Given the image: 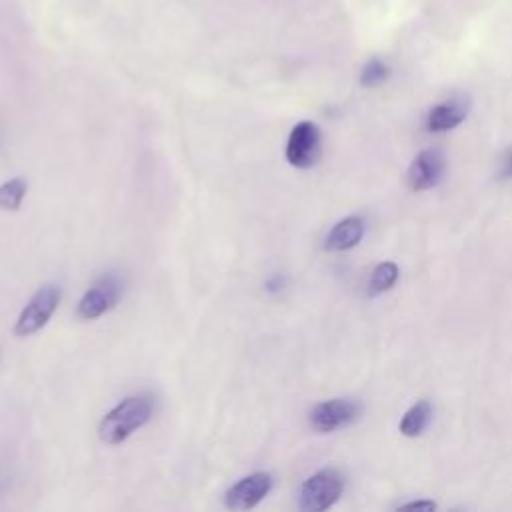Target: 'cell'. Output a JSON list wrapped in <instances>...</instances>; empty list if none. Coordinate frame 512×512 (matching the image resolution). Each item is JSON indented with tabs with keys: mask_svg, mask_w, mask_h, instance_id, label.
Returning <instances> with one entry per match:
<instances>
[{
	"mask_svg": "<svg viewBox=\"0 0 512 512\" xmlns=\"http://www.w3.org/2000/svg\"><path fill=\"white\" fill-rule=\"evenodd\" d=\"M154 410L150 394H132L118 402L98 424V436L106 444H120L142 428Z\"/></svg>",
	"mask_w": 512,
	"mask_h": 512,
	"instance_id": "obj_1",
	"label": "cell"
},
{
	"mask_svg": "<svg viewBox=\"0 0 512 512\" xmlns=\"http://www.w3.org/2000/svg\"><path fill=\"white\" fill-rule=\"evenodd\" d=\"M344 490L342 474L334 468H322L314 472L300 488L298 504L308 512H322L336 504Z\"/></svg>",
	"mask_w": 512,
	"mask_h": 512,
	"instance_id": "obj_2",
	"label": "cell"
},
{
	"mask_svg": "<svg viewBox=\"0 0 512 512\" xmlns=\"http://www.w3.org/2000/svg\"><path fill=\"white\" fill-rule=\"evenodd\" d=\"M62 290L56 284H46L34 292V296L28 300V304L22 308L16 324H14V334L24 338L32 336L38 330H42L52 314L56 312L60 304Z\"/></svg>",
	"mask_w": 512,
	"mask_h": 512,
	"instance_id": "obj_3",
	"label": "cell"
},
{
	"mask_svg": "<svg viewBox=\"0 0 512 512\" xmlns=\"http://www.w3.org/2000/svg\"><path fill=\"white\" fill-rule=\"evenodd\" d=\"M322 152V134L320 128L310 122L302 120L298 122L286 142V160L296 168H312Z\"/></svg>",
	"mask_w": 512,
	"mask_h": 512,
	"instance_id": "obj_4",
	"label": "cell"
},
{
	"mask_svg": "<svg viewBox=\"0 0 512 512\" xmlns=\"http://www.w3.org/2000/svg\"><path fill=\"white\" fill-rule=\"evenodd\" d=\"M122 296V288L116 276L106 274L102 278H98L78 300L76 306V314L82 320H94L100 318L102 314H106L108 310H112L116 306V302Z\"/></svg>",
	"mask_w": 512,
	"mask_h": 512,
	"instance_id": "obj_5",
	"label": "cell"
},
{
	"mask_svg": "<svg viewBox=\"0 0 512 512\" xmlns=\"http://www.w3.org/2000/svg\"><path fill=\"white\" fill-rule=\"evenodd\" d=\"M358 416H360V406L356 402L346 398H332L316 404L310 410L308 420L316 432L328 434L356 422Z\"/></svg>",
	"mask_w": 512,
	"mask_h": 512,
	"instance_id": "obj_6",
	"label": "cell"
},
{
	"mask_svg": "<svg viewBox=\"0 0 512 512\" xmlns=\"http://www.w3.org/2000/svg\"><path fill=\"white\" fill-rule=\"evenodd\" d=\"M272 476L268 472H252L238 480L224 494V506L228 510H250L258 506L272 490Z\"/></svg>",
	"mask_w": 512,
	"mask_h": 512,
	"instance_id": "obj_7",
	"label": "cell"
},
{
	"mask_svg": "<svg viewBox=\"0 0 512 512\" xmlns=\"http://www.w3.org/2000/svg\"><path fill=\"white\" fill-rule=\"evenodd\" d=\"M444 172H446V160L442 152L436 148L422 150L408 168V174H406L408 186L414 192L434 188L444 178Z\"/></svg>",
	"mask_w": 512,
	"mask_h": 512,
	"instance_id": "obj_8",
	"label": "cell"
},
{
	"mask_svg": "<svg viewBox=\"0 0 512 512\" xmlns=\"http://www.w3.org/2000/svg\"><path fill=\"white\" fill-rule=\"evenodd\" d=\"M470 100L466 96H454L436 104L426 116V128L430 132H446L456 128L468 114Z\"/></svg>",
	"mask_w": 512,
	"mask_h": 512,
	"instance_id": "obj_9",
	"label": "cell"
},
{
	"mask_svg": "<svg viewBox=\"0 0 512 512\" xmlns=\"http://www.w3.org/2000/svg\"><path fill=\"white\" fill-rule=\"evenodd\" d=\"M364 236V220L360 216H348L332 226V230L326 234V250L342 252L354 248Z\"/></svg>",
	"mask_w": 512,
	"mask_h": 512,
	"instance_id": "obj_10",
	"label": "cell"
},
{
	"mask_svg": "<svg viewBox=\"0 0 512 512\" xmlns=\"http://www.w3.org/2000/svg\"><path fill=\"white\" fill-rule=\"evenodd\" d=\"M430 418H432V406H430V402L420 400V402L412 404V406L404 412V416H402V420H400V432H402L404 436H410V438L420 436V434L426 430Z\"/></svg>",
	"mask_w": 512,
	"mask_h": 512,
	"instance_id": "obj_11",
	"label": "cell"
},
{
	"mask_svg": "<svg viewBox=\"0 0 512 512\" xmlns=\"http://www.w3.org/2000/svg\"><path fill=\"white\" fill-rule=\"evenodd\" d=\"M398 280V266L394 262H380L370 276L368 282V294L370 296H378L386 290H390Z\"/></svg>",
	"mask_w": 512,
	"mask_h": 512,
	"instance_id": "obj_12",
	"label": "cell"
},
{
	"mask_svg": "<svg viewBox=\"0 0 512 512\" xmlns=\"http://www.w3.org/2000/svg\"><path fill=\"white\" fill-rule=\"evenodd\" d=\"M26 182L22 178H12L0 186V208L18 210L26 196Z\"/></svg>",
	"mask_w": 512,
	"mask_h": 512,
	"instance_id": "obj_13",
	"label": "cell"
},
{
	"mask_svg": "<svg viewBox=\"0 0 512 512\" xmlns=\"http://www.w3.org/2000/svg\"><path fill=\"white\" fill-rule=\"evenodd\" d=\"M388 76H390V66L380 58H372L364 64V68L360 72V84L372 88V86L382 84Z\"/></svg>",
	"mask_w": 512,
	"mask_h": 512,
	"instance_id": "obj_14",
	"label": "cell"
},
{
	"mask_svg": "<svg viewBox=\"0 0 512 512\" xmlns=\"http://www.w3.org/2000/svg\"><path fill=\"white\" fill-rule=\"evenodd\" d=\"M402 510H434L436 504L432 500H414V502H406L400 504Z\"/></svg>",
	"mask_w": 512,
	"mask_h": 512,
	"instance_id": "obj_15",
	"label": "cell"
},
{
	"mask_svg": "<svg viewBox=\"0 0 512 512\" xmlns=\"http://www.w3.org/2000/svg\"><path fill=\"white\" fill-rule=\"evenodd\" d=\"M504 174H506L508 178H512V150L508 152V156H506V160H504Z\"/></svg>",
	"mask_w": 512,
	"mask_h": 512,
	"instance_id": "obj_16",
	"label": "cell"
}]
</instances>
